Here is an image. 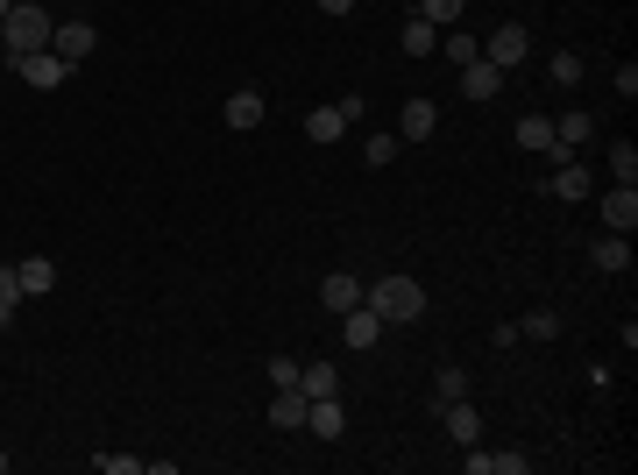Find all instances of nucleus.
I'll list each match as a JSON object with an SVG mask.
<instances>
[{"instance_id": "11", "label": "nucleus", "mask_w": 638, "mask_h": 475, "mask_svg": "<svg viewBox=\"0 0 638 475\" xmlns=\"http://www.w3.org/2000/svg\"><path fill=\"white\" fill-rule=\"evenodd\" d=\"M15 284H22V298L57 291V263H50V256H22V263H15Z\"/></svg>"}, {"instance_id": "17", "label": "nucleus", "mask_w": 638, "mask_h": 475, "mask_svg": "<svg viewBox=\"0 0 638 475\" xmlns=\"http://www.w3.org/2000/svg\"><path fill=\"white\" fill-rule=\"evenodd\" d=\"M298 390H305V398H341L334 362H305V369H298Z\"/></svg>"}, {"instance_id": "9", "label": "nucleus", "mask_w": 638, "mask_h": 475, "mask_svg": "<svg viewBox=\"0 0 638 475\" xmlns=\"http://www.w3.org/2000/svg\"><path fill=\"white\" fill-rule=\"evenodd\" d=\"M497 86H504V71H497L490 57H468V64H461V93H468V100H497Z\"/></svg>"}, {"instance_id": "13", "label": "nucleus", "mask_w": 638, "mask_h": 475, "mask_svg": "<svg viewBox=\"0 0 638 475\" xmlns=\"http://www.w3.org/2000/svg\"><path fill=\"white\" fill-rule=\"evenodd\" d=\"M341 334H348V348H376V341H383L390 327L376 320V312H369V305H355V312H341Z\"/></svg>"}, {"instance_id": "23", "label": "nucleus", "mask_w": 638, "mask_h": 475, "mask_svg": "<svg viewBox=\"0 0 638 475\" xmlns=\"http://www.w3.org/2000/svg\"><path fill=\"white\" fill-rule=\"evenodd\" d=\"M461 8H468V0H419V22H433V29H454V22H461Z\"/></svg>"}, {"instance_id": "19", "label": "nucleus", "mask_w": 638, "mask_h": 475, "mask_svg": "<svg viewBox=\"0 0 638 475\" xmlns=\"http://www.w3.org/2000/svg\"><path fill=\"white\" fill-rule=\"evenodd\" d=\"M397 43H405V57H433V50H440V29L412 15V22H405V36H397Z\"/></svg>"}, {"instance_id": "1", "label": "nucleus", "mask_w": 638, "mask_h": 475, "mask_svg": "<svg viewBox=\"0 0 638 475\" xmlns=\"http://www.w3.org/2000/svg\"><path fill=\"white\" fill-rule=\"evenodd\" d=\"M362 305L376 312L383 327H412L426 312V284L419 277H376V284H362Z\"/></svg>"}, {"instance_id": "16", "label": "nucleus", "mask_w": 638, "mask_h": 475, "mask_svg": "<svg viewBox=\"0 0 638 475\" xmlns=\"http://www.w3.org/2000/svg\"><path fill=\"white\" fill-rule=\"evenodd\" d=\"M546 192H553V199H589V171L575 164V156H561L553 178H546Z\"/></svg>"}, {"instance_id": "25", "label": "nucleus", "mask_w": 638, "mask_h": 475, "mask_svg": "<svg viewBox=\"0 0 638 475\" xmlns=\"http://www.w3.org/2000/svg\"><path fill=\"white\" fill-rule=\"evenodd\" d=\"M610 178L617 185H638V149L631 142H610Z\"/></svg>"}, {"instance_id": "20", "label": "nucleus", "mask_w": 638, "mask_h": 475, "mask_svg": "<svg viewBox=\"0 0 638 475\" xmlns=\"http://www.w3.org/2000/svg\"><path fill=\"white\" fill-rule=\"evenodd\" d=\"M263 121V93H227V128H256Z\"/></svg>"}, {"instance_id": "5", "label": "nucleus", "mask_w": 638, "mask_h": 475, "mask_svg": "<svg viewBox=\"0 0 638 475\" xmlns=\"http://www.w3.org/2000/svg\"><path fill=\"white\" fill-rule=\"evenodd\" d=\"M93 43H100V29H93V22H57V29H50V50H57L64 64L93 57Z\"/></svg>"}, {"instance_id": "36", "label": "nucleus", "mask_w": 638, "mask_h": 475, "mask_svg": "<svg viewBox=\"0 0 638 475\" xmlns=\"http://www.w3.org/2000/svg\"><path fill=\"white\" fill-rule=\"evenodd\" d=\"M0 475H8V454H0Z\"/></svg>"}, {"instance_id": "31", "label": "nucleus", "mask_w": 638, "mask_h": 475, "mask_svg": "<svg viewBox=\"0 0 638 475\" xmlns=\"http://www.w3.org/2000/svg\"><path fill=\"white\" fill-rule=\"evenodd\" d=\"M93 468H100V475H135L142 461H135V454H93Z\"/></svg>"}, {"instance_id": "26", "label": "nucleus", "mask_w": 638, "mask_h": 475, "mask_svg": "<svg viewBox=\"0 0 638 475\" xmlns=\"http://www.w3.org/2000/svg\"><path fill=\"white\" fill-rule=\"evenodd\" d=\"M22 312V284H15V270H0V327H8Z\"/></svg>"}, {"instance_id": "28", "label": "nucleus", "mask_w": 638, "mask_h": 475, "mask_svg": "<svg viewBox=\"0 0 638 475\" xmlns=\"http://www.w3.org/2000/svg\"><path fill=\"white\" fill-rule=\"evenodd\" d=\"M440 57H454V64H468V57H483V43H475V36H461V29H454V36L440 43Z\"/></svg>"}, {"instance_id": "32", "label": "nucleus", "mask_w": 638, "mask_h": 475, "mask_svg": "<svg viewBox=\"0 0 638 475\" xmlns=\"http://www.w3.org/2000/svg\"><path fill=\"white\" fill-rule=\"evenodd\" d=\"M362 156H369V164H390V156H397V135H369Z\"/></svg>"}, {"instance_id": "15", "label": "nucleus", "mask_w": 638, "mask_h": 475, "mask_svg": "<svg viewBox=\"0 0 638 475\" xmlns=\"http://www.w3.org/2000/svg\"><path fill=\"white\" fill-rule=\"evenodd\" d=\"M440 128V107L433 100H405V114H397V135H405V142H426Z\"/></svg>"}, {"instance_id": "8", "label": "nucleus", "mask_w": 638, "mask_h": 475, "mask_svg": "<svg viewBox=\"0 0 638 475\" xmlns=\"http://www.w3.org/2000/svg\"><path fill=\"white\" fill-rule=\"evenodd\" d=\"M440 426L454 433V447H475V440H483V412H475L468 398H454V405H440Z\"/></svg>"}, {"instance_id": "34", "label": "nucleus", "mask_w": 638, "mask_h": 475, "mask_svg": "<svg viewBox=\"0 0 638 475\" xmlns=\"http://www.w3.org/2000/svg\"><path fill=\"white\" fill-rule=\"evenodd\" d=\"M319 8H327V15H348V8H355V0H319Z\"/></svg>"}, {"instance_id": "10", "label": "nucleus", "mask_w": 638, "mask_h": 475, "mask_svg": "<svg viewBox=\"0 0 638 475\" xmlns=\"http://www.w3.org/2000/svg\"><path fill=\"white\" fill-rule=\"evenodd\" d=\"M319 305H327V312H334V320H341V312H355V305H362V277H348V270H334L327 284H319Z\"/></svg>"}, {"instance_id": "3", "label": "nucleus", "mask_w": 638, "mask_h": 475, "mask_svg": "<svg viewBox=\"0 0 638 475\" xmlns=\"http://www.w3.org/2000/svg\"><path fill=\"white\" fill-rule=\"evenodd\" d=\"M8 64H15V71L29 78V86H36V93H57V86H64V78H71V64H64L57 50H22V57H8Z\"/></svg>"}, {"instance_id": "12", "label": "nucleus", "mask_w": 638, "mask_h": 475, "mask_svg": "<svg viewBox=\"0 0 638 475\" xmlns=\"http://www.w3.org/2000/svg\"><path fill=\"white\" fill-rule=\"evenodd\" d=\"M305 426H312L319 440H341V433H348V405H341V398H312Z\"/></svg>"}, {"instance_id": "35", "label": "nucleus", "mask_w": 638, "mask_h": 475, "mask_svg": "<svg viewBox=\"0 0 638 475\" xmlns=\"http://www.w3.org/2000/svg\"><path fill=\"white\" fill-rule=\"evenodd\" d=\"M8 8H15V0H0V15H8Z\"/></svg>"}, {"instance_id": "14", "label": "nucleus", "mask_w": 638, "mask_h": 475, "mask_svg": "<svg viewBox=\"0 0 638 475\" xmlns=\"http://www.w3.org/2000/svg\"><path fill=\"white\" fill-rule=\"evenodd\" d=\"M305 412H312L305 390H277V398H270V426H277V433H298V426H305Z\"/></svg>"}, {"instance_id": "29", "label": "nucleus", "mask_w": 638, "mask_h": 475, "mask_svg": "<svg viewBox=\"0 0 638 475\" xmlns=\"http://www.w3.org/2000/svg\"><path fill=\"white\" fill-rule=\"evenodd\" d=\"M298 369H305V362H291V355H270V383H277V390H298Z\"/></svg>"}, {"instance_id": "6", "label": "nucleus", "mask_w": 638, "mask_h": 475, "mask_svg": "<svg viewBox=\"0 0 638 475\" xmlns=\"http://www.w3.org/2000/svg\"><path fill=\"white\" fill-rule=\"evenodd\" d=\"M525 43H532V36H525V22H504V29H497V36L483 43V57H490L497 71H518V57H525Z\"/></svg>"}, {"instance_id": "30", "label": "nucleus", "mask_w": 638, "mask_h": 475, "mask_svg": "<svg viewBox=\"0 0 638 475\" xmlns=\"http://www.w3.org/2000/svg\"><path fill=\"white\" fill-rule=\"evenodd\" d=\"M454 398H468V376L461 369H440V398L433 405H454Z\"/></svg>"}, {"instance_id": "4", "label": "nucleus", "mask_w": 638, "mask_h": 475, "mask_svg": "<svg viewBox=\"0 0 638 475\" xmlns=\"http://www.w3.org/2000/svg\"><path fill=\"white\" fill-rule=\"evenodd\" d=\"M355 114H362V100H355V93H348V100H334V107H312V114H305V135H312V142H341V128H348Z\"/></svg>"}, {"instance_id": "22", "label": "nucleus", "mask_w": 638, "mask_h": 475, "mask_svg": "<svg viewBox=\"0 0 638 475\" xmlns=\"http://www.w3.org/2000/svg\"><path fill=\"white\" fill-rule=\"evenodd\" d=\"M518 149H553V121L546 114H525L518 121Z\"/></svg>"}, {"instance_id": "2", "label": "nucleus", "mask_w": 638, "mask_h": 475, "mask_svg": "<svg viewBox=\"0 0 638 475\" xmlns=\"http://www.w3.org/2000/svg\"><path fill=\"white\" fill-rule=\"evenodd\" d=\"M50 29H57V22L43 15V0H15V8L0 15V43H8L15 57H22V50H50Z\"/></svg>"}, {"instance_id": "7", "label": "nucleus", "mask_w": 638, "mask_h": 475, "mask_svg": "<svg viewBox=\"0 0 638 475\" xmlns=\"http://www.w3.org/2000/svg\"><path fill=\"white\" fill-rule=\"evenodd\" d=\"M603 227L610 234H631L638 227V185H610L603 192Z\"/></svg>"}, {"instance_id": "21", "label": "nucleus", "mask_w": 638, "mask_h": 475, "mask_svg": "<svg viewBox=\"0 0 638 475\" xmlns=\"http://www.w3.org/2000/svg\"><path fill=\"white\" fill-rule=\"evenodd\" d=\"M596 135V121L589 114H561V121H553V142H561V149H582Z\"/></svg>"}, {"instance_id": "33", "label": "nucleus", "mask_w": 638, "mask_h": 475, "mask_svg": "<svg viewBox=\"0 0 638 475\" xmlns=\"http://www.w3.org/2000/svg\"><path fill=\"white\" fill-rule=\"evenodd\" d=\"M490 475H525V454H490Z\"/></svg>"}, {"instance_id": "27", "label": "nucleus", "mask_w": 638, "mask_h": 475, "mask_svg": "<svg viewBox=\"0 0 638 475\" xmlns=\"http://www.w3.org/2000/svg\"><path fill=\"white\" fill-rule=\"evenodd\" d=\"M582 71H589V64H582L575 50H561V57H553V86H582Z\"/></svg>"}, {"instance_id": "24", "label": "nucleus", "mask_w": 638, "mask_h": 475, "mask_svg": "<svg viewBox=\"0 0 638 475\" xmlns=\"http://www.w3.org/2000/svg\"><path fill=\"white\" fill-rule=\"evenodd\" d=\"M553 334H561V320H553L546 305H539V312H525V320H518V341H553Z\"/></svg>"}, {"instance_id": "18", "label": "nucleus", "mask_w": 638, "mask_h": 475, "mask_svg": "<svg viewBox=\"0 0 638 475\" xmlns=\"http://www.w3.org/2000/svg\"><path fill=\"white\" fill-rule=\"evenodd\" d=\"M589 256H596V270H610V277H617V270H631V234H603Z\"/></svg>"}]
</instances>
